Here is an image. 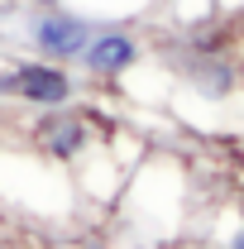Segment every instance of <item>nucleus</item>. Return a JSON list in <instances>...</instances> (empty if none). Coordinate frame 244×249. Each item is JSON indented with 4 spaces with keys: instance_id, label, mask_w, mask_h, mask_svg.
Wrapping results in <instances>:
<instances>
[{
    "instance_id": "6",
    "label": "nucleus",
    "mask_w": 244,
    "mask_h": 249,
    "mask_svg": "<svg viewBox=\"0 0 244 249\" xmlns=\"http://www.w3.org/2000/svg\"><path fill=\"white\" fill-rule=\"evenodd\" d=\"M230 249H244V225L235 230V240H230Z\"/></svg>"
},
{
    "instance_id": "3",
    "label": "nucleus",
    "mask_w": 244,
    "mask_h": 249,
    "mask_svg": "<svg viewBox=\"0 0 244 249\" xmlns=\"http://www.w3.org/2000/svg\"><path fill=\"white\" fill-rule=\"evenodd\" d=\"M29 149L58 168H77L82 158L96 149V129L82 110L62 106V110H38V120L29 124Z\"/></svg>"
},
{
    "instance_id": "1",
    "label": "nucleus",
    "mask_w": 244,
    "mask_h": 249,
    "mask_svg": "<svg viewBox=\"0 0 244 249\" xmlns=\"http://www.w3.org/2000/svg\"><path fill=\"white\" fill-rule=\"evenodd\" d=\"M82 91L77 72L62 62L43 58H10L0 67V101L5 106H29V110H62Z\"/></svg>"
},
{
    "instance_id": "7",
    "label": "nucleus",
    "mask_w": 244,
    "mask_h": 249,
    "mask_svg": "<svg viewBox=\"0 0 244 249\" xmlns=\"http://www.w3.org/2000/svg\"><path fill=\"white\" fill-rule=\"evenodd\" d=\"M153 5H173V0H153Z\"/></svg>"
},
{
    "instance_id": "2",
    "label": "nucleus",
    "mask_w": 244,
    "mask_h": 249,
    "mask_svg": "<svg viewBox=\"0 0 244 249\" xmlns=\"http://www.w3.org/2000/svg\"><path fill=\"white\" fill-rule=\"evenodd\" d=\"M19 43L29 48V58H43V62H62V67H77V58L87 53L96 24L87 15L67 10V5H53V10H24L19 15Z\"/></svg>"
},
{
    "instance_id": "4",
    "label": "nucleus",
    "mask_w": 244,
    "mask_h": 249,
    "mask_svg": "<svg viewBox=\"0 0 244 249\" xmlns=\"http://www.w3.org/2000/svg\"><path fill=\"white\" fill-rule=\"evenodd\" d=\"M144 58V43L129 29H96L87 53L77 58V67L91 77V82H120L124 72H134Z\"/></svg>"
},
{
    "instance_id": "5",
    "label": "nucleus",
    "mask_w": 244,
    "mask_h": 249,
    "mask_svg": "<svg viewBox=\"0 0 244 249\" xmlns=\"http://www.w3.org/2000/svg\"><path fill=\"white\" fill-rule=\"evenodd\" d=\"M24 10H53V5H62V0H19Z\"/></svg>"
}]
</instances>
